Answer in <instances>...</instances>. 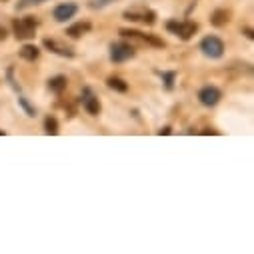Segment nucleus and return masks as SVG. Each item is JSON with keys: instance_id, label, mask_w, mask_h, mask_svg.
Listing matches in <instances>:
<instances>
[{"instance_id": "nucleus-6", "label": "nucleus", "mask_w": 254, "mask_h": 254, "mask_svg": "<svg viewBox=\"0 0 254 254\" xmlns=\"http://www.w3.org/2000/svg\"><path fill=\"white\" fill-rule=\"evenodd\" d=\"M120 34H122L124 38H132V40H138V42L148 44V46H154V48H164V40H160V38H156V36H152V34H144V32H140V30L122 28Z\"/></svg>"}, {"instance_id": "nucleus-20", "label": "nucleus", "mask_w": 254, "mask_h": 254, "mask_svg": "<svg viewBox=\"0 0 254 254\" xmlns=\"http://www.w3.org/2000/svg\"><path fill=\"white\" fill-rule=\"evenodd\" d=\"M108 2H110V0H92L90 6H92V8H100V6H106Z\"/></svg>"}, {"instance_id": "nucleus-11", "label": "nucleus", "mask_w": 254, "mask_h": 254, "mask_svg": "<svg viewBox=\"0 0 254 254\" xmlns=\"http://www.w3.org/2000/svg\"><path fill=\"white\" fill-rule=\"evenodd\" d=\"M228 20H230V10H226V8H216V10L210 14V24L216 26V28L226 26Z\"/></svg>"}, {"instance_id": "nucleus-15", "label": "nucleus", "mask_w": 254, "mask_h": 254, "mask_svg": "<svg viewBox=\"0 0 254 254\" xmlns=\"http://www.w3.org/2000/svg\"><path fill=\"white\" fill-rule=\"evenodd\" d=\"M106 86L110 90H116V92H126V90H128V84H126L122 78H118V76H108Z\"/></svg>"}, {"instance_id": "nucleus-4", "label": "nucleus", "mask_w": 254, "mask_h": 254, "mask_svg": "<svg viewBox=\"0 0 254 254\" xmlns=\"http://www.w3.org/2000/svg\"><path fill=\"white\" fill-rule=\"evenodd\" d=\"M122 16L130 22H142V24H154L156 22V12L144 6H136V8H128L124 10Z\"/></svg>"}, {"instance_id": "nucleus-7", "label": "nucleus", "mask_w": 254, "mask_h": 254, "mask_svg": "<svg viewBox=\"0 0 254 254\" xmlns=\"http://www.w3.org/2000/svg\"><path fill=\"white\" fill-rule=\"evenodd\" d=\"M76 12H78V4H74V2H62V4H58V6L52 10V16H54L56 22H66V20H70Z\"/></svg>"}, {"instance_id": "nucleus-21", "label": "nucleus", "mask_w": 254, "mask_h": 254, "mask_svg": "<svg viewBox=\"0 0 254 254\" xmlns=\"http://www.w3.org/2000/svg\"><path fill=\"white\" fill-rule=\"evenodd\" d=\"M170 132H172L170 126H164V128H160V130H158V134H160V136H162V134H170Z\"/></svg>"}, {"instance_id": "nucleus-19", "label": "nucleus", "mask_w": 254, "mask_h": 254, "mask_svg": "<svg viewBox=\"0 0 254 254\" xmlns=\"http://www.w3.org/2000/svg\"><path fill=\"white\" fill-rule=\"evenodd\" d=\"M18 102H20V104H22V108L28 112V116H36V110L26 102V98H24V96H18Z\"/></svg>"}, {"instance_id": "nucleus-23", "label": "nucleus", "mask_w": 254, "mask_h": 254, "mask_svg": "<svg viewBox=\"0 0 254 254\" xmlns=\"http://www.w3.org/2000/svg\"><path fill=\"white\" fill-rule=\"evenodd\" d=\"M6 38V30L2 28V26H0V40H4Z\"/></svg>"}, {"instance_id": "nucleus-1", "label": "nucleus", "mask_w": 254, "mask_h": 254, "mask_svg": "<svg viewBox=\"0 0 254 254\" xmlns=\"http://www.w3.org/2000/svg\"><path fill=\"white\" fill-rule=\"evenodd\" d=\"M166 28L168 32H172L174 36H178L180 40H190L196 30H198V24L196 22H190V20H168L166 22Z\"/></svg>"}, {"instance_id": "nucleus-10", "label": "nucleus", "mask_w": 254, "mask_h": 254, "mask_svg": "<svg viewBox=\"0 0 254 254\" xmlns=\"http://www.w3.org/2000/svg\"><path fill=\"white\" fill-rule=\"evenodd\" d=\"M42 44H44V48H48L50 52H54V54H58V56H64V58H72V56H74L72 48H68L66 44H62V42H58V40L44 38Z\"/></svg>"}, {"instance_id": "nucleus-5", "label": "nucleus", "mask_w": 254, "mask_h": 254, "mask_svg": "<svg viewBox=\"0 0 254 254\" xmlns=\"http://www.w3.org/2000/svg\"><path fill=\"white\" fill-rule=\"evenodd\" d=\"M200 50L208 58H220L224 54V42L218 36H204L200 42Z\"/></svg>"}, {"instance_id": "nucleus-2", "label": "nucleus", "mask_w": 254, "mask_h": 254, "mask_svg": "<svg viewBox=\"0 0 254 254\" xmlns=\"http://www.w3.org/2000/svg\"><path fill=\"white\" fill-rule=\"evenodd\" d=\"M36 28H38V22L34 20V16H26V18H16V20H12V32H14V36H16L18 40L34 38Z\"/></svg>"}, {"instance_id": "nucleus-24", "label": "nucleus", "mask_w": 254, "mask_h": 254, "mask_svg": "<svg viewBox=\"0 0 254 254\" xmlns=\"http://www.w3.org/2000/svg\"><path fill=\"white\" fill-rule=\"evenodd\" d=\"M0 2H6V0H0Z\"/></svg>"}, {"instance_id": "nucleus-22", "label": "nucleus", "mask_w": 254, "mask_h": 254, "mask_svg": "<svg viewBox=\"0 0 254 254\" xmlns=\"http://www.w3.org/2000/svg\"><path fill=\"white\" fill-rule=\"evenodd\" d=\"M244 34H246L248 38H254V32H252V28H246V30H244Z\"/></svg>"}, {"instance_id": "nucleus-14", "label": "nucleus", "mask_w": 254, "mask_h": 254, "mask_svg": "<svg viewBox=\"0 0 254 254\" xmlns=\"http://www.w3.org/2000/svg\"><path fill=\"white\" fill-rule=\"evenodd\" d=\"M38 56H40V50H38L34 44H24V46L20 48V58H24V60H28V62H34Z\"/></svg>"}, {"instance_id": "nucleus-12", "label": "nucleus", "mask_w": 254, "mask_h": 254, "mask_svg": "<svg viewBox=\"0 0 254 254\" xmlns=\"http://www.w3.org/2000/svg\"><path fill=\"white\" fill-rule=\"evenodd\" d=\"M66 84H68L66 76L56 74V76H52V78L48 80V90L54 92V94H62V92H64V88H66Z\"/></svg>"}, {"instance_id": "nucleus-13", "label": "nucleus", "mask_w": 254, "mask_h": 254, "mask_svg": "<svg viewBox=\"0 0 254 254\" xmlns=\"http://www.w3.org/2000/svg\"><path fill=\"white\" fill-rule=\"evenodd\" d=\"M90 28H92V24H90V22H76V24H72V26H68V28H66V34H68L70 38H80V36L88 34V32H90Z\"/></svg>"}, {"instance_id": "nucleus-17", "label": "nucleus", "mask_w": 254, "mask_h": 254, "mask_svg": "<svg viewBox=\"0 0 254 254\" xmlns=\"http://www.w3.org/2000/svg\"><path fill=\"white\" fill-rule=\"evenodd\" d=\"M162 80H164V86L168 88V90H172V86H174V80H176V72H162V70H158L156 72Z\"/></svg>"}, {"instance_id": "nucleus-9", "label": "nucleus", "mask_w": 254, "mask_h": 254, "mask_svg": "<svg viewBox=\"0 0 254 254\" xmlns=\"http://www.w3.org/2000/svg\"><path fill=\"white\" fill-rule=\"evenodd\" d=\"M220 98H222V92H220L216 86H204V88L198 92L200 104H204V106H208V108L216 106V104L220 102Z\"/></svg>"}, {"instance_id": "nucleus-18", "label": "nucleus", "mask_w": 254, "mask_h": 254, "mask_svg": "<svg viewBox=\"0 0 254 254\" xmlns=\"http://www.w3.org/2000/svg\"><path fill=\"white\" fill-rule=\"evenodd\" d=\"M42 2H48V0H20V2L16 4L18 10H24L28 6H36V4H42Z\"/></svg>"}, {"instance_id": "nucleus-3", "label": "nucleus", "mask_w": 254, "mask_h": 254, "mask_svg": "<svg viewBox=\"0 0 254 254\" xmlns=\"http://www.w3.org/2000/svg\"><path fill=\"white\" fill-rule=\"evenodd\" d=\"M134 56H136V50L128 42H112L110 44V60L116 62V64H122V62L130 60Z\"/></svg>"}, {"instance_id": "nucleus-16", "label": "nucleus", "mask_w": 254, "mask_h": 254, "mask_svg": "<svg viewBox=\"0 0 254 254\" xmlns=\"http://www.w3.org/2000/svg\"><path fill=\"white\" fill-rule=\"evenodd\" d=\"M44 132L46 134H58V122H56V118L54 116H46L44 118Z\"/></svg>"}, {"instance_id": "nucleus-8", "label": "nucleus", "mask_w": 254, "mask_h": 254, "mask_svg": "<svg viewBox=\"0 0 254 254\" xmlns=\"http://www.w3.org/2000/svg\"><path fill=\"white\" fill-rule=\"evenodd\" d=\"M80 102H82V106H84V110L88 112V114H92V116H98L100 114V100L94 96V92L90 90V88H82V96H80Z\"/></svg>"}]
</instances>
